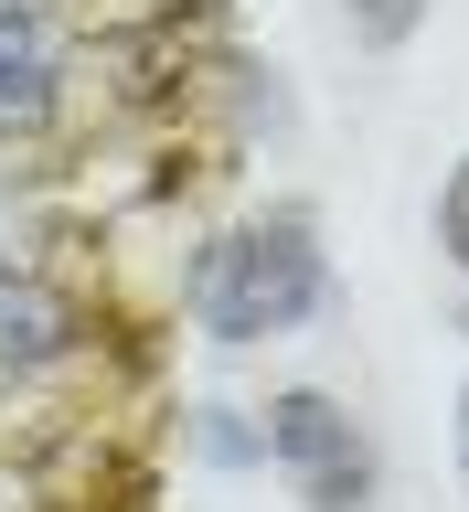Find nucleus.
<instances>
[{
  "instance_id": "f257e3e1",
  "label": "nucleus",
  "mask_w": 469,
  "mask_h": 512,
  "mask_svg": "<svg viewBox=\"0 0 469 512\" xmlns=\"http://www.w3.org/2000/svg\"><path fill=\"white\" fill-rule=\"evenodd\" d=\"M192 331L224 352H256V342H288L331 310V246H320V214L310 203H267V214L224 224L214 246L192 256Z\"/></svg>"
},
{
  "instance_id": "f03ea898",
  "label": "nucleus",
  "mask_w": 469,
  "mask_h": 512,
  "mask_svg": "<svg viewBox=\"0 0 469 512\" xmlns=\"http://www.w3.org/2000/svg\"><path fill=\"white\" fill-rule=\"evenodd\" d=\"M256 459L288 480L299 512H374L384 502V459L363 438V416L331 395V384H288L256 406Z\"/></svg>"
},
{
  "instance_id": "7ed1b4c3",
  "label": "nucleus",
  "mask_w": 469,
  "mask_h": 512,
  "mask_svg": "<svg viewBox=\"0 0 469 512\" xmlns=\"http://www.w3.org/2000/svg\"><path fill=\"white\" fill-rule=\"evenodd\" d=\"M54 107H64V86H54V54L0 64V139H43V128H54Z\"/></svg>"
},
{
  "instance_id": "20e7f679",
  "label": "nucleus",
  "mask_w": 469,
  "mask_h": 512,
  "mask_svg": "<svg viewBox=\"0 0 469 512\" xmlns=\"http://www.w3.org/2000/svg\"><path fill=\"white\" fill-rule=\"evenodd\" d=\"M427 11H438V0H342V22H352L363 54H406L416 32H427Z\"/></svg>"
},
{
  "instance_id": "39448f33",
  "label": "nucleus",
  "mask_w": 469,
  "mask_h": 512,
  "mask_svg": "<svg viewBox=\"0 0 469 512\" xmlns=\"http://www.w3.org/2000/svg\"><path fill=\"white\" fill-rule=\"evenodd\" d=\"M427 235H438V256L469 278V150L448 160V182H438V203H427Z\"/></svg>"
},
{
  "instance_id": "423d86ee",
  "label": "nucleus",
  "mask_w": 469,
  "mask_h": 512,
  "mask_svg": "<svg viewBox=\"0 0 469 512\" xmlns=\"http://www.w3.org/2000/svg\"><path fill=\"white\" fill-rule=\"evenodd\" d=\"M22 54H43V32H32V11L0 0V64H22Z\"/></svg>"
},
{
  "instance_id": "0eeeda50",
  "label": "nucleus",
  "mask_w": 469,
  "mask_h": 512,
  "mask_svg": "<svg viewBox=\"0 0 469 512\" xmlns=\"http://www.w3.org/2000/svg\"><path fill=\"white\" fill-rule=\"evenodd\" d=\"M448 448H459V491H469V374H459V427H448Z\"/></svg>"
},
{
  "instance_id": "6e6552de",
  "label": "nucleus",
  "mask_w": 469,
  "mask_h": 512,
  "mask_svg": "<svg viewBox=\"0 0 469 512\" xmlns=\"http://www.w3.org/2000/svg\"><path fill=\"white\" fill-rule=\"evenodd\" d=\"M11 11H43V0H11Z\"/></svg>"
}]
</instances>
